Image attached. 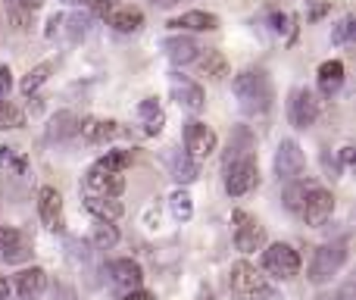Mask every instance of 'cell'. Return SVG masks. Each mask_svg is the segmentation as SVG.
<instances>
[{
	"mask_svg": "<svg viewBox=\"0 0 356 300\" xmlns=\"http://www.w3.org/2000/svg\"><path fill=\"white\" fill-rule=\"evenodd\" d=\"M234 97L244 116H263L272 106V81L263 69H244L241 75H234Z\"/></svg>",
	"mask_w": 356,
	"mask_h": 300,
	"instance_id": "cell-1",
	"label": "cell"
},
{
	"mask_svg": "<svg viewBox=\"0 0 356 300\" xmlns=\"http://www.w3.org/2000/svg\"><path fill=\"white\" fill-rule=\"evenodd\" d=\"M228 288H232L234 300H278V294L269 288L263 276L257 272V266H250L247 260L232 266V276H228Z\"/></svg>",
	"mask_w": 356,
	"mask_h": 300,
	"instance_id": "cell-2",
	"label": "cell"
},
{
	"mask_svg": "<svg viewBox=\"0 0 356 300\" xmlns=\"http://www.w3.org/2000/svg\"><path fill=\"white\" fill-rule=\"evenodd\" d=\"M347 257H350V251H347V238L332 241V244H322L319 251L313 253V263H309V282L313 285L332 282V278L344 269Z\"/></svg>",
	"mask_w": 356,
	"mask_h": 300,
	"instance_id": "cell-3",
	"label": "cell"
},
{
	"mask_svg": "<svg viewBox=\"0 0 356 300\" xmlns=\"http://www.w3.org/2000/svg\"><path fill=\"white\" fill-rule=\"evenodd\" d=\"M257 182H259V169H257V159H253L250 153L225 163V191H228V197L250 194V191L257 188Z\"/></svg>",
	"mask_w": 356,
	"mask_h": 300,
	"instance_id": "cell-4",
	"label": "cell"
},
{
	"mask_svg": "<svg viewBox=\"0 0 356 300\" xmlns=\"http://www.w3.org/2000/svg\"><path fill=\"white\" fill-rule=\"evenodd\" d=\"M297 213L303 216V222L307 226H313V228H319V226H325L328 219H332V213H334V197H332V191H325V188H307V194H303V203H300V210Z\"/></svg>",
	"mask_w": 356,
	"mask_h": 300,
	"instance_id": "cell-5",
	"label": "cell"
},
{
	"mask_svg": "<svg viewBox=\"0 0 356 300\" xmlns=\"http://www.w3.org/2000/svg\"><path fill=\"white\" fill-rule=\"evenodd\" d=\"M263 269L272 278H294L300 272V253L291 244H272L263 251Z\"/></svg>",
	"mask_w": 356,
	"mask_h": 300,
	"instance_id": "cell-6",
	"label": "cell"
},
{
	"mask_svg": "<svg viewBox=\"0 0 356 300\" xmlns=\"http://www.w3.org/2000/svg\"><path fill=\"white\" fill-rule=\"evenodd\" d=\"M234 247H238L241 253H257L263 251L266 244V228L259 226L257 219H253L250 213H244V210H234Z\"/></svg>",
	"mask_w": 356,
	"mask_h": 300,
	"instance_id": "cell-7",
	"label": "cell"
},
{
	"mask_svg": "<svg viewBox=\"0 0 356 300\" xmlns=\"http://www.w3.org/2000/svg\"><path fill=\"white\" fill-rule=\"evenodd\" d=\"M81 191L91 197H119L125 191V175L122 172H106V169L91 166L85 182H81Z\"/></svg>",
	"mask_w": 356,
	"mask_h": 300,
	"instance_id": "cell-8",
	"label": "cell"
},
{
	"mask_svg": "<svg viewBox=\"0 0 356 300\" xmlns=\"http://www.w3.org/2000/svg\"><path fill=\"white\" fill-rule=\"evenodd\" d=\"M303 169H307V157H303L300 144L297 141H282L275 150V172L282 182H297V178L303 175Z\"/></svg>",
	"mask_w": 356,
	"mask_h": 300,
	"instance_id": "cell-9",
	"label": "cell"
},
{
	"mask_svg": "<svg viewBox=\"0 0 356 300\" xmlns=\"http://www.w3.org/2000/svg\"><path fill=\"white\" fill-rule=\"evenodd\" d=\"M216 144H219V138H216V132L209 129L207 123H188L184 125V150H188V157L194 159H207L209 153L216 150Z\"/></svg>",
	"mask_w": 356,
	"mask_h": 300,
	"instance_id": "cell-10",
	"label": "cell"
},
{
	"mask_svg": "<svg viewBox=\"0 0 356 300\" xmlns=\"http://www.w3.org/2000/svg\"><path fill=\"white\" fill-rule=\"evenodd\" d=\"M288 116L294 129H309L319 119V100L307 91V88H294L288 100Z\"/></svg>",
	"mask_w": 356,
	"mask_h": 300,
	"instance_id": "cell-11",
	"label": "cell"
},
{
	"mask_svg": "<svg viewBox=\"0 0 356 300\" xmlns=\"http://www.w3.org/2000/svg\"><path fill=\"white\" fill-rule=\"evenodd\" d=\"M0 260L19 266L25 260H31V238L19 228H3L0 226Z\"/></svg>",
	"mask_w": 356,
	"mask_h": 300,
	"instance_id": "cell-12",
	"label": "cell"
},
{
	"mask_svg": "<svg viewBox=\"0 0 356 300\" xmlns=\"http://www.w3.org/2000/svg\"><path fill=\"white\" fill-rule=\"evenodd\" d=\"M106 272H110V282L116 285L119 291H135V288H141V282H144V272H141V266L135 263V260H129V257H122V260H113L110 266H106Z\"/></svg>",
	"mask_w": 356,
	"mask_h": 300,
	"instance_id": "cell-13",
	"label": "cell"
},
{
	"mask_svg": "<svg viewBox=\"0 0 356 300\" xmlns=\"http://www.w3.org/2000/svg\"><path fill=\"white\" fill-rule=\"evenodd\" d=\"M38 216L47 228L60 232L63 228V197L56 188H41L38 191Z\"/></svg>",
	"mask_w": 356,
	"mask_h": 300,
	"instance_id": "cell-14",
	"label": "cell"
},
{
	"mask_svg": "<svg viewBox=\"0 0 356 300\" xmlns=\"http://www.w3.org/2000/svg\"><path fill=\"white\" fill-rule=\"evenodd\" d=\"M79 135L85 144H106L110 138L119 135V125L113 123V119L88 116V119H79Z\"/></svg>",
	"mask_w": 356,
	"mask_h": 300,
	"instance_id": "cell-15",
	"label": "cell"
},
{
	"mask_svg": "<svg viewBox=\"0 0 356 300\" xmlns=\"http://www.w3.org/2000/svg\"><path fill=\"white\" fill-rule=\"evenodd\" d=\"M172 97L178 106H184V110H191V113H200L203 104H207L203 88L191 79H181V75H172Z\"/></svg>",
	"mask_w": 356,
	"mask_h": 300,
	"instance_id": "cell-16",
	"label": "cell"
},
{
	"mask_svg": "<svg viewBox=\"0 0 356 300\" xmlns=\"http://www.w3.org/2000/svg\"><path fill=\"white\" fill-rule=\"evenodd\" d=\"M106 25H113L116 31H122V35H131V31H138L144 25V13L138 10V6H116L113 3L110 10L104 13Z\"/></svg>",
	"mask_w": 356,
	"mask_h": 300,
	"instance_id": "cell-17",
	"label": "cell"
},
{
	"mask_svg": "<svg viewBox=\"0 0 356 300\" xmlns=\"http://www.w3.org/2000/svg\"><path fill=\"white\" fill-rule=\"evenodd\" d=\"M16 291L22 300H38L47 291V272L41 269V266H31V269L19 272L16 276Z\"/></svg>",
	"mask_w": 356,
	"mask_h": 300,
	"instance_id": "cell-18",
	"label": "cell"
},
{
	"mask_svg": "<svg viewBox=\"0 0 356 300\" xmlns=\"http://www.w3.org/2000/svg\"><path fill=\"white\" fill-rule=\"evenodd\" d=\"M163 50H166V56L175 63V66H188V63H194L197 56H200L197 41L194 38H184V35L166 38V41H163Z\"/></svg>",
	"mask_w": 356,
	"mask_h": 300,
	"instance_id": "cell-19",
	"label": "cell"
},
{
	"mask_svg": "<svg viewBox=\"0 0 356 300\" xmlns=\"http://www.w3.org/2000/svg\"><path fill=\"white\" fill-rule=\"evenodd\" d=\"M166 166H169V175H172L178 184H191L197 178V163L188 157V153L178 150V148H169Z\"/></svg>",
	"mask_w": 356,
	"mask_h": 300,
	"instance_id": "cell-20",
	"label": "cell"
},
{
	"mask_svg": "<svg viewBox=\"0 0 356 300\" xmlns=\"http://www.w3.org/2000/svg\"><path fill=\"white\" fill-rule=\"evenodd\" d=\"M85 210L97 222H116L119 216H122V203H119L116 197H91V194H85Z\"/></svg>",
	"mask_w": 356,
	"mask_h": 300,
	"instance_id": "cell-21",
	"label": "cell"
},
{
	"mask_svg": "<svg viewBox=\"0 0 356 300\" xmlns=\"http://www.w3.org/2000/svg\"><path fill=\"white\" fill-rule=\"evenodd\" d=\"M341 85H344V63L341 60H328L319 66V91L325 94V97H334V94L341 91Z\"/></svg>",
	"mask_w": 356,
	"mask_h": 300,
	"instance_id": "cell-22",
	"label": "cell"
},
{
	"mask_svg": "<svg viewBox=\"0 0 356 300\" xmlns=\"http://www.w3.org/2000/svg\"><path fill=\"white\" fill-rule=\"evenodd\" d=\"M47 138H50V141H72V138H79V116H75V113H69V110L56 113V116L50 119Z\"/></svg>",
	"mask_w": 356,
	"mask_h": 300,
	"instance_id": "cell-23",
	"label": "cell"
},
{
	"mask_svg": "<svg viewBox=\"0 0 356 300\" xmlns=\"http://www.w3.org/2000/svg\"><path fill=\"white\" fill-rule=\"evenodd\" d=\"M169 25H175V29H188V31H213V29H219V16L203 13V10H191V13H181L178 19H172Z\"/></svg>",
	"mask_w": 356,
	"mask_h": 300,
	"instance_id": "cell-24",
	"label": "cell"
},
{
	"mask_svg": "<svg viewBox=\"0 0 356 300\" xmlns=\"http://www.w3.org/2000/svg\"><path fill=\"white\" fill-rule=\"evenodd\" d=\"M138 116L144 119V132H147V135H160L163 125H166V116H163L160 104H156L154 97L141 100V106H138Z\"/></svg>",
	"mask_w": 356,
	"mask_h": 300,
	"instance_id": "cell-25",
	"label": "cell"
},
{
	"mask_svg": "<svg viewBox=\"0 0 356 300\" xmlns=\"http://www.w3.org/2000/svg\"><path fill=\"white\" fill-rule=\"evenodd\" d=\"M200 66L213 81L225 79V72H228V63H225V56H222L219 50H207V54L200 56Z\"/></svg>",
	"mask_w": 356,
	"mask_h": 300,
	"instance_id": "cell-26",
	"label": "cell"
},
{
	"mask_svg": "<svg viewBox=\"0 0 356 300\" xmlns=\"http://www.w3.org/2000/svg\"><path fill=\"white\" fill-rule=\"evenodd\" d=\"M169 207H172V216L178 222H188L194 216V197L188 194L184 188H178L172 197H169Z\"/></svg>",
	"mask_w": 356,
	"mask_h": 300,
	"instance_id": "cell-27",
	"label": "cell"
},
{
	"mask_svg": "<svg viewBox=\"0 0 356 300\" xmlns=\"http://www.w3.org/2000/svg\"><path fill=\"white\" fill-rule=\"evenodd\" d=\"M116 241H119V232H116V226H113V222H97V226H94L91 244L97 247V251H110Z\"/></svg>",
	"mask_w": 356,
	"mask_h": 300,
	"instance_id": "cell-28",
	"label": "cell"
},
{
	"mask_svg": "<svg viewBox=\"0 0 356 300\" xmlns=\"http://www.w3.org/2000/svg\"><path fill=\"white\" fill-rule=\"evenodd\" d=\"M94 166H97V169H106V172H125L131 166V150H110Z\"/></svg>",
	"mask_w": 356,
	"mask_h": 300,
	"instance_id": "cell-29",
	"label": "cell"
},
{
	"mask_svg": "<svg viewBox=\"0 0 356 300\" xmlns=\"http://www.w3.org/2000/svg\"><path fill=\"white\" fill-rule=\"evenodd\" d=\"M50 72H54V66H50V63H41V66H35V69H29V75H25L22 79V94H35L38 88L44 85V81L50 79Z\"/></svg>",
	"mask_w": 356,
	"mask_h": 300,
	"instance_id": "cell-30",
	"label": "cell"
},
{
	"mask_svg": "<svg viewBox=\"0 0 356 300\" xmlns=\"http://www.w3.org/2000/svg\"><path fill=\"white\" fill-rule=\"evenodd\" d=\"M63 22H66V38L69 41H81V38L88 35L91 19H88L85 13H72V16H63Z\"/></svg>",
	"mask_w": 356,
	"mask_h": 300,
	"instance_id": "cell-31",
	"label": "cell"
},
{
	"mask_svg": "<svg viewBox=\"0 0 356 300\" xmlns=\"http://www.w3.org/2000/svg\"><path fill=\"white\" fill-rule=\"evenodd\" d=\"M22 125H25V113L19 110V106L3 104V100H0V132H6V129H22Z\"/></svg>",
	"mask_w": 356,
	"mask_h": 300,
	"instance_id": "cell-32",
	"label": "cell"
},
{
	"mask_svg": "<svg viewBox=\"0 0 356 300\" xmlns=\"http://www.w3.org/2000/svg\"><path fill=\"white\" fill-rule=\"evenodd\" d=\"M303 194H307V184H294V188H288V194H284V207L297 213L300 203H303Z\"/></svg>",
	"mask_w": 356,
	"mask_h": 300,
	"instance_id": "cell-33",
	"label": "cell"
},
{
	"mask_svg": "<svg viewBox=\"0 0 356 300\" xmlns=\"http://www.w3.org/2000/svg\"><path fill=\"white\" fill-rule=\"evenodd\" d=\"M10 88H13V72L6 66H0V100L10 94Z\"/></svg>",
	"mask_w": 356,
	"mask_h": 300,
	"instance_id": "cell-34",
	"label": "cell"
},
{
	"mask_svg": "<svg viewBox=\"0 0 356 300\" xmlns=\"http://www.w3.org/2000/svg\"><path fill=\"white\" fill-rule=\"evenodd\" d=\"M350 31H353V16H347L344 22L338 25V31H334V41H347V38H350Z\"/></svg>",
	"mask_w": 356,
	"mask_h": 300,
	"instance_id": "cell-35",
	"label": "cell"
},
{
	"mask_svg": "<svg viewBox=\"0 0 356 300\" xmlns=\"http://www.w3.org/2000/svg\"><path fill=\"white\" fill-rule=\"evenodd\" d=\"M353 297V285H344L341 291H334V294H319L316 300H350Z\"/></svg>",
	"mask_w": 356,
	"mask_h": 300,
	"instance_id": "cell-36",
	"label": "cell"
},
{
	"mask_svg": "<svg viewBox=\"0 0 356 300\" xmlns=\"http://www.w3.org/2000/svg\"><path fill=\"white\" fill-rule=\"evenodd\" d=\"M122 300H154V294L150 291H141V288H135V291H129Z\"/></svg>",
	"mask_w": 356,
	"mask_h": 300,
	"instance_id": "cell-37",
	"label": "cell"
},
{
	"mask_svg": "<svg viewBox=\"0 0 356 300\" xmlns=\"http://www.w3.org/2000/svg\"><path fill=\"white\" fill-rule=\"evenodd\" d=\"M194 300H216V291L209 288V285H200V291H197Z\"/></svg>",
	"mask_w": 356,
	"mask_h": 300,
	"instance_id": "cell-38",
	"label": "cell"
},
{
	"mask_svg": "<svg viewBox=\"0 0 356 300\" xmlns=\"http://www.w3.org/2000/svg\"><path fill=\"white\" fill-rule=\"evenodd\" d=\"M19 3H22L25 10L31 13V10H41V3H44V0H19Z\"/></svg>",
	"mask_w": 356,
	"mask_h": 300,
	"instance_id": "cell-39",
	"label": "cell"
},
{
	"mask_svg": "<svg viewBox=\"0 0 356 300\" xmlns=\"http://www.w3.org/2000/svg\"><path fill=\"white\" fill-rule=\"evenodd\" d=\"M154 6H160V10H172V6L178 3V0H150Z\"/></svg>",
	"mask_w": 356,
	"mask_h": 300,
	"instance_id": "cell-40",
	"label": "cell"
},
{
	"mask_svg": "<svg viewBox=\"0 0 356 300\" xmlns=\"http://www.w3.org/2000/svg\"><path fill=\"white\" fill-rule=\"evenodd\" d=\"M0 300H10V282L0 278Z\"/></svg>",
	"mask_w": 356,
	"mask_h": 300,
	"instance_id": "cell-41",
	"label": "cell"
},
{
	"mask_svg": "<svg viewBox=\"0 0 356 300\" xmlns=\"http://www.w3.org/2000/svg\"><path fill=\"white\" fill-rule=\"evenodd\" d=\"M341 159H344V163H353V148H344V153H341Z\"/></svg>",
	"mask_w": 356,
	"mask_h": 300,
	"instance_id": "cell-42",
	"label": "cell"
},
{
	"mask_svg": "<svg viewBox=\"0 0 356 300\" xmlns=\"http://www.w3.org/2000/svg\"><path fill=\"white\" fill-rule=\"evenodd\" d=\"M66 3H88V0H66Z\"/></svg>",
	"mask_w": 356,
	"mask_h": 300,
	"instance_id": "cell-43",
	"label": "cell"
}]
</instances>
